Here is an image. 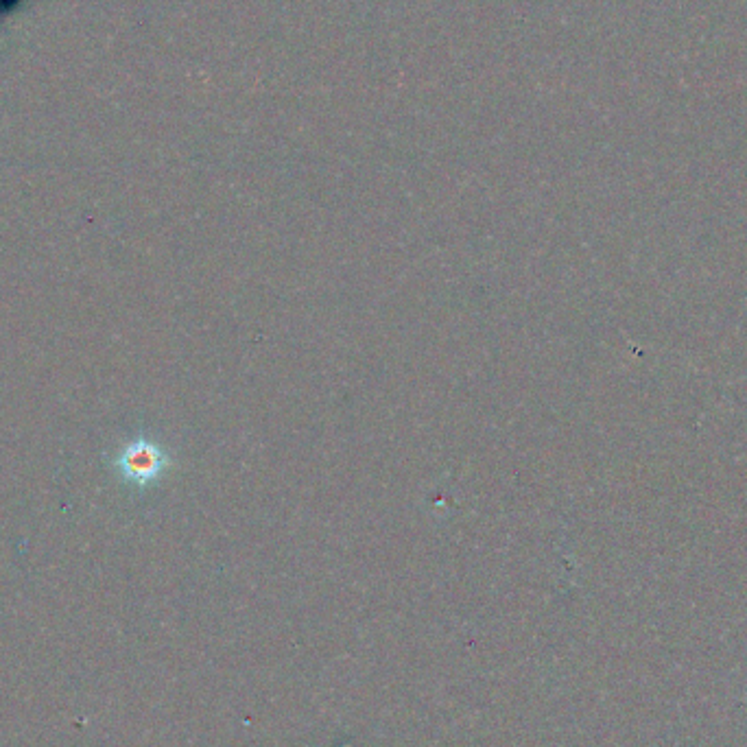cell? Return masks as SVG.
Wrapping results in <instances>:
<instances>
[{
	"mask_svg": "<svg viewBox=\"0 0 747 747\" xmlns=\"http://www.w3.org/2000/svg\"><path fill=\"white\" fill-rule=\"evenodd\" d=\"M171 464V455L147 437H138V440L125 444L112 461L118 477L125 483L136 485V488H147V485L156 483Z\"/></svg>",
	"mask_w": 747,
	"mask_h": 747,
	"instance_id": "1",
	"label": "cell"
}]
</instances>
